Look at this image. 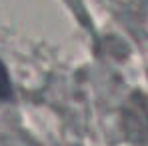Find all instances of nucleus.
Here are the masks:
<instances>
[{"instance_id":"1","label":"nucleus","mask_w":148,"mask_h":146,"mask_svg":"<svg viewBox=\"0 0 148 146\" xmlns=\"http://www.w3.org/2000/svg\"><path fill=\"white\" fill-rule=\"evenodd\" d=\"M10 96V80H8V74L4 70L2 62H0V98Z\"/></svg>"}]
</instances>
